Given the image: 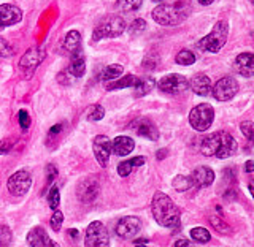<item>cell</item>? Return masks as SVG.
<instances>
[{
    "label": "cell",
    "instance_id": "cell-1",
    "mask_svg": "<svg viewBox=\"0 0 254 247\" xmlns=\"http://www.w3.org/2000/svg\"><path fill=\"white\" fill-rule=\"evenodd\" d=\"M153 217L161 227L177 228L180 227V208L173 203V200L162 192H156L151 201Z\"/></svg>",
    "mask_w": 254,
    "mask_h": 247
},
{
    "label": "cell",
    "instance_id": "cell-2",
    "mask_svg": "<svg viewBox=\"0 0 254 247\" xmlns=\"http://www.w3.org/2000/svg\"><path fill=\"white\" fill-rule=\"evenodd\" d=\"M237 141L230 133L227 132H216L211 135H206L202 140L200 149L203 155L206 157H218V158H227L232 157L237 152Z\"/></svg>",
    "mask_w": 254,
    "mask_h": 247
},
{
    "label": "cell",
    "instance_id": "cell-3",
    "mask_svg": "<svg viewBox=\"0 0 254 247\" xmlns=\"http://www.w3.org/2000/svg\"><path fill=\"white\" fill-rule=\"evenodd\" d=\"M151 16L161 26H178L189 16V5L186 2L162 3L154 8Z\"/></svg>",
    "mask_w": 254,
    "mask_h": 247
},
{
    "label": "cell",
    "instance_id": "cell-4",
    "mask_svg": "<svg viewBox=\"0 0 254 247\" xmlns=\"http://www.w3.org/2000/svg\"><path fill=\"white\" fill-rule=\"evenodd\" d=\"M227 37H229V24L226 21H219L214 24V27L210 34L203 37L200 42L197 43V48L200 51L216 54L221 51V48L226 45Z\"/></svg>",
    "mask_w": 254,
    "mask_h": 247
},
{
    "label": "cell",
    "instance_id": "cell-5",
    "mask_svg": "<svg viewBox=\"0 0 254 247\" xmlns=\"http://www.w3.org/2000/svg\"><path fill=\"white\" fill-rule=\"evenodd\" d=\"M124 30H126V22L121 16L110 14V16H105V18L95 26L92 40L94 42H100L103 38H116L121 35Z\"/></svg>",
    "mask_w": 254,
    "mask_h": 247
},
{
    "label": "cell",
    "instance_id": "cell-6",
    "mask_svg": "<svg viewBox=\"0 0 254 247\" xmlns=\"http://www.w3.org/2000/svg\"><path fill=\"white\" fill-rule=\"evenodd\" d=\"M213 119H214V109L208 103L197 105L195 108L190 109V113H189V124L197 132L208 130L213 124Z\"/></svg>",
    "mask_w": 254,
    "mask_h": 247
},
{
    "label": "cell",
    "instance_id": "cell-7",
    "mask_svg": "<svg viewBox=\"0 0 254 247\" xmlns=\"http://www.w3.org/2000/svg\"><path fill=\"white\" fill-rule=\"evenodd\" d=\"M84 247H110V236L105 225L99 220L91 222L86 228Z\"/></svg>",
    "mask_w": 254,
    "mask_h": 247
},
{
    "label": "cell",
    "instance_id": "cell-8",
    "mask_svg": "<svg viewBox=\"0 0 254 247\" xmlns=\"http://www.w3.org/2000/svg\"><path fill=\"white\" fill-rule=\"evenodd\" d=\"M157 87L159 91L167 95H180L189 89V81L183 75L172 73L159 79Z\"/></svg>",
    "mask_w": 254,
    "mask_h": 247
},
{
    "label": "cell",
    "instance_id": "cell-9",
    "mask_svg": "<svg viewBox=\"0 0 254 247\" xmlns=\"http://www.w3.org/2000/svg\"><path fill=\"white\" fill-rule=\"evenodd\" d=\"M6 187H8V192L14 197H22L26 195L30 187H32V176L30 173L26 170H19L13 173L10 178H8L6 182Z\"/></svg>",
    "mask_w": 254,
    "mask_h": 247
},
{
    "label": "cell",
    "instance_id": "cell-10",
    "mask_svg": "<svg viewBox=\"0 0 254 247\" xmlns=\"http://www.w3.org/2000/svg\"><path fill=\"white\" fill-rule=\"evenodd\" d=\"M43 59H45L43 48H40V46L30 48V49H27L26 54H24L19 60V70L29 78V76L34 75V71L37 70V67L40 65V63L43 62Z\"/></svg>",
    "mask_w": 254,
    "mask_h": 247
},
{
    "label": "cell",
    "instance_id": "cell-11",
    "mask_svg": "<svg viewBox=\"0 0 254 247\" xmlns=\"http://www.w3.org/2000/svg\"><path fill=\"white\" fill-rule=\"evenodd\" d=\"M211 91H213V97L216 100L227 101V100H232L237 95L238 83L232 76H222L221 79H218L216 84L211 87Z\"/></svg>",
    "mask_w": 254,
    "mask_h": 247
},
{
    "label": "cell",
    "instance_id": "cell-12",
    "mask_svg": "<svg viewBox=\"0 0 254 247\" xmlns=\"http://www.w3.org/2000/svg\"><path fill=\"white\" fill-rule=\"evenodd\" d=\"M99 192H100L99 181L94 176L83 178L76 186V197L79 198L81 203H92L99 197Z\"/></svg>",
    "mask_w": 254,
    "mask_h": 247
},
{
    "label": "cell",
    "instance_id": "cell-13",
    "mask_svg": "<svg viewBox=\"0 0 254 247\" xmlns=\"http://www.w3.org/2000/svg\"><path fill=\"white\" fill-rule=\"evenodd\" d=\"M92 150H94L95 160L99 162L102 168H105L111 155V140L105 137V135H97L92 141Z\"/></svg>",
    "mask_w": 254,
    "mask_h": 247
},
{
    "label": "cell",
    "instance_id": "cell-14",
    "mask_svg": "<svg viewBox=\"0 0 254 247\" xmlns=\"http://www.w3.org/2000/svg\"><path fill=\"white\" fill-rule=\"evenodd\" d=\"M141 222L137 216H126L123 219H119L116 224V235L123 240H130L135 235L140 232Z\"/></svg>",
    "mask_w": 254,
    "mask_h": 247
},
{
    "label": "cell",
    "instance_id": "cell-15",
    "mask_svg": "<svg viewBox=\"0 0 254 247\" xmlns=\"http://www.w3.org/2000/svg\"><path fill=\"white\" fill-rule=\"evenodd\" d=\"M22 19V11L19 6H16L13 3H3L0 5V30L14 26Z\"/></svg>",
    "mask_w": 254,
    "mask_h": 247
},
{
    "label": "cell",
    "instance_id": "cell-16",
    "mask_svg": "<svg viewBox=\"0 0 254 247\" xmlns=\"http://www.w3.org/2000/svg\"><path fill=\"white\" fill-rule=\"evenodd\" d=\"M132 129L133 132L138 135V137H143V138H148L151 141H157L159 140V130L153 121H149L146 117H140L137 121L132 122Z\"/></svg>",
    "mask_w": 254,
    "mask_h": 247
},
{
    "label": "cell",
    "instance_id": "cell-17",
    "mask_svg": "<svg viewBox=\"0 0 254 247\" xmlns=\"http://www.w3.org/2000/svg\"><path fill=\"white\" fill-rule=\"evenodd\" d=\"M27 244L30 247H61L56 241H53L43 227H34L27 233Z\"/></svg>",
    "mask_w": 254,
    "mask_h": 247
},
{
    "label": "cell",
    "instance_id": "cell-18",
    "mask_svg": "<svg viewBox=\"0 0 254 247\" xmlns=\"http://www.w3.org/2000/svg\"><path fill=\"white\" fill-rule=\"evenodd\" d=\"M192 186L198 187V189H205V187H210L213 182H214V171L208 166H197V168L190 173L189 176Z\"/></svg>",
    "mask_w": 254,
    "mask_h": 247
},
{
    "label": "cell",
    "instance_id": "cell-19",
    "mask_svg": "<svg viewBox=\"0 0 254 247\" xmlns=\"http://www.w3.org/2000/svg\"><path fill=\"white\" fill-rule=\"evenodd\" d=\"M234 68L238 75H242L245 78H251L254 75V55H253V52H242L240 55H237V59L234 62Z\"/></svg>",
    "mask_w": 254,
    "mask_h": 247
},
{
    "label": "cell",
    "instance_id": "cell-20",
    "mask_svg": "<svg viewBox=\"0 0 254 247\" xmlns=\"http://www.w3.org/2000/svg\"><path fill=\"white\" fill-rule=\"evenodd\" d=\"M189 87L192 89L194 94L200 95V97H206V95H210V92H211V81L206 75L197 73L190 78Z\"/></svg>",
    "mask_w": 254,
    "mask_h": 247
},
{
    "label": "cell",
    "instance_id": "cell-21",
    "mask_svg": "<svg viewBox=\"0 0 254 247\" xmlns=\"http://www.w3.org/2000/svg\"><path fill=\"white\" fill-rule=\"evenodd\" d=\"M133 149H135V143L129 137H116L111 141V152L118 157L129 155Z\"/></svg>",
    "mask_w": 254,
    "mask_h": 247
},
{
    "label": "cell",
    "instance_id": "cell-22",
    "mask_svg": "<svg viewBox=\"0 0 254 247\" xmlns=\"http://www.w3.org/2000/svg\"><path fill=\"white\" fill-rule=\"evenodd\" d=\"M67 73L71 75V78H81L86 73V62L83 54L76 51L71 55V60L68 63V68H67Z\"/></svg>",
    "mask_w": 254,
    "mask_h": 247
},
{
    "label": "cell",
    "instance_id": "cell-23",
    "mask_svg": "<svg viewBox=\"0 0 254 247\" xmlns=\"http://www.w3.org/2000/svg\"><path fill=\"white\" fill-rule=\"evenodd\" d=\"M156 81L153 78H137V81L133 84V92L135 97H143V95L149 94L154 89Z\"/></svg>",
    "mask_w": 254,
    "mask_h": 247
},
{
    "label": "cell",
    "instance_id": "cell-24",
    "mask_svg": "<svg viewBox=\"0 0 254 247\" xmlns=\"http://www.w3.org/2000/svg\"><path fill=\"white\" fill-rule=\"evenodd\" d=\"M79 46H81V34L78 30H70L65 35V40H64V48L68 52H76L79 51Z\"/></svg>",
    "mask_w": 254,
    "mask_h": 247
},
{
    "label": "cell",
    "instance_id": "cell-25",
    "mask_svg": "<svg viewBox=\"0 0 254 247\" xmlns=\"http://www.w3.org/2000/svg\"><path fill=\"white\" fill-rule=\"evenodd\" d=\"M123 65H119V63H113V65H108L102 70V73L99 76L100 81H115V79H118L119 76L123 75Z\"/></svg>",
    "mask_w": 254,
    "mask_h": 247
},
{
    "label": "cell",
    "instance_id": "cell-26",
    "mask_svg": "<svg viewBox=\"0 0 254 247\" xmlns=\"http://www.w3.org/2000/svg\"><path fill=\"white\" fill-rule=\"evenodd\" d=\"M135 81H137V76L127 75V76H123L121 79H115L113 83L107 84V91H118V89H126V87H133Z\"/></svg>",
    "mask_w": 254,
    "mask_h": 247
},
{
    "label": "cell",
    "instance_id": "cell-27",
    "mask_svg": "<svg viewBox=\"0 0 254 247\" xmlns=\"http://www.w3.org/2000/svg\"><path fill=\"white\" fill-rule=\"evenodd\" d=\"M190 238H192V240L197 241V243L205 244V243H208L211 240V235H210V232L206 228H203V227H195V228L190 230Z\"/></svg>",
    "mask_w": 254,
    "mask_h": 247
},
{
    "label": "cell",
    "instance_id": "cell-28",
    "mask_svg": "<svg viewBox=\"0 0 254 247\" xmlns=\"http://www.w3.org/2000/svg\"><path fill=\"white\" fill-rule=\"evenodd\" d=\"M143 0H118V8L124 13H132L137 11L141 6Z\"/></svg>",
    "mask_w": 254,
    "mask_h": 247
},
{
    "label": "cell",
    "instance_id": "cell-29",
    "mask_svg": "<svg viewBox=\"0 0 254 247\" xmlns=\"http://www.w3.org/2000/svg\"><path fill=\"white\" fill-rule=\"evenodd\" d=\"M175 62L178 63V65H183V67H188V65H192L195 62V55L194 52H190L188 49H183L177 54V57H175Z\"/></svg>",
    "mask_w": 254,
    "mask_h": 247
},
{
    "label": "cell",
    "instance_id": "cell-30",
    "mask_svg": "<svg viewBox=\"0 0 254 247\" xmlns=\"http://www.w3.org/2000/svg\"><path fill=\"white\" fill-rule=\"evenodd\" d=\"M172 186L175 190H178V192H186L190 187H192V182H190L189 176H183V174H178L177 178L173 179Z\"/></svg>",
    "mask_w": 254,
    "mask_h": 247
},
{
    "label": "cell",
    "instance_id": "cell-31",
    "mask_svg": "<svg viewBox=\"0 0 254 247\" xmlns=\"http://www.w3.org/2000/svg\"><path fill=\"white\" fill-rule=\"evenodd\" d=\"M210 224H211V227L216 230V232H219V233H222V235H227V233H230V225L227 224V222H224L222 220L219 216H210Z\"/></svg>",
    "mask_w": 254,
    "mask_h": 247
},
{
    "label": "cell",
    "instance_id": "cell-32",
    "mask_svg": "<svg viewBox=\"0 0 254 247\" xmlns=\"http://www.w3.org/2000/svg\"><path fill=\"white\" fill-rule=\"evenodd\" d=\"M105 117V109H103L102 105H92L87 111V121H92V122H97L102 121Z\"/></svg>",
    "mask_w": 254,
    "mask_h": 247
},
{
    "label": "cell",
    "instance_id": "cell-33",
    "mask_svg": "<svg viewBox=\"0 0 254 247\" xmlns=\"http://www.w3.org/2000/svg\"><path fill=\"white\" fill-rule=\"evenodd\" d=\"M48 204H50L51 209H58L61 204V194L58 187H51L50 194H48Z\"/></svg>",
    "mask_w": 254,
    "mask_h": 247
},
{
    "label": "cell",
    "instance_id": "cell-34",
    "mask_svg": "<svg viewBox=\"0 0 254 247\" xmlns=\"http://www.w3.org/2000/svg\"><path fill=\"white\" fill-rule=\"evenodd\" d=\"M11 240H13V233H11L10 227L0 225V246H2V247H6L8 244L11 243Z\"/></svg>",
    "mask_w": 254,
    "mask_h": 247
},
{
    "label": "cell",
    "instance_id": "cell-35",
    "mask_svg": "<svg viewBox=\"0 0 254 247\" xmlns=\"http://www.w3.org/2000/svg\"><path fill=\"white\" fill-rule=\"evenodd\" d=\"M50 224H51V228L54 230V232H61V227H62V224H64V214H62L59 209H56V211H54V214L51 216Z\"/></svg>",
    "mask_w": 254,
    "mask_h": 247
},
{
    "label": "cell",
    "instance_id": "cell-36",
    "mask_svg": "<svg viewBox=\"0 0 254 247\" xmlns=\"http://www.w3.org/2000/svg\"><path fill=\"white\" fill-rule=\"evenodd\" d=\"M13 54H14L13 46L5 38L0 37V57H11Z\"/></svg>",
    "mask_w": 254,
    "mask_h": 247
},
{
    "label": "cell",
    "instance_id": "cell-37",
    "mask_svg": "<svg viewBox=\"0 0 254 247\" xmlns=\"http://www.w3.org/2000/svg\"><path fill=\"white\" fill-rule=\"evenodd\" d=\"M240 129H242V133L246 137V140H248V141H253V138H254V125H253V122H251V121H245V122H242Z\"/></svg>",
    "mask_w": 254,
    "mask_h": 247
},
{
    "label": "cell",
    "instance_id": "cell-38",
    "mask_svg": "<svg viewBox=\"0 0 254 247\" xmlns=\"http://www.w3.org/2000/svg\"><path fill=\"white\" fill-rule=\"evenodd\" d=\"M132 170H133V166L130 165V162L129 160H126V162H121L118 165V174L121 178H127L129 174L132 173Z\"/></svg>",
    "mask_w": 254,
    "mask_h": 247
},
{
    "label": "cell",
    "instance_id": "cell-39",
    "mask_svg": "<svg viewBox=\"0 0 254 247\" xmlns=\"http://www.w3.org/2000/svg\"><path fill=\"white\" fill-rule=\"evenodd\" d=\"M19 125H21V129L26 132L29 127H30V117H29V113L26 109H21L19 111Z\"/></svg>",
    "mask_w": 254,
    "mask_h": 247
},
{
    "label": "cell",
    "instance_id": "cell-40",
    "mask_svg": "<svg viewBox=\"0 0 254 247\" xmlns=\"http://www.w3.org/2000/svg\"><path fill=\"white\" fill-rule=\"evenodd\" d=\"M146 29V22L145 19H135L132 24H130V32H133V34H140V32H143Z\"/></svg>",
    "mask_w": 254,
    "mask_h": 247
},
{
    "label": "cell",
    "instance_id": "cell-41",
    "mask_svg": "<svg viewBox=\"0 0 254 247\" xmlns=\"http://www.w3.org/2000/svg\"><path fill=\"white\" fill-rule=\"evenodd\" d=\"M13 145H14V143L10 141V140H2V141H0V155H5V154L10 152V150L13 149Z\"/></svg>",
    "mask_w": 254,
    "mask_h": 247
},
{
    "label": "cell",
    "instance_id": "cell-42",
    "mask_svg": "<svg viewBox=\"0 0 254 247\" xmlns=\"http://www.w3.org/2000/svg\"><path fill=\"white\" fill-rule=\"evenodd\" d=\"M56 176H58V170H56L54 165H48L46 166V181L48 184H51V182L56 179Z\"/></svg>",
    "mask_w": 254,
    "mask_h": 247
},
{
    "label": "cell",
    "instance_id": "cell-43",
    "mask_svg": "<svg viewBox=\"0 0 254 247\" xmlns=\"http://www.w3.org/2000/svg\"><path fill=\"white\" fill-rule=\"evenodd\" d=\"M173 247H194L192 243H190L189 240H185V238H180V240L175 241Z\"/></svg>",
    "mask_w": 254,
    "mask_h": 247
},
{
    "label": "cell",
    "instance_id": "cell-44",
    "mask_svg": "<svg viewBox=\"0 0 254 247\" xmlns=\"http://www.w3.org/2000/svg\"><path fill=\"white\" fill-rule=\"evenodd\" d=\"M130 165L133 166V168H135V166H138V168H140V166H143V165H145V157H133V158H130Z\"/></svg>",
    "mask_w": 254,
    "mask_h": 247
},
{
    "label": "cell",
    "instance_id": "cell-45",
    "mask_svg": "<svg viewBox=\"0 0 254 247\" xmlns=\"http://www.w3.org/2000/svg\"><path fill=\"white\" fill-rule=\"evenodd\" d=\"M167 154H169V150H167V149H161V150H157V152H156L157 160H164V158L167 157Z\"/></svg>",
    "mask_w": 254,
    "mask_h": 247
},
{
    "label": "cell",
    "instance_id": "cell-46",
    "mask_svg": "<svg viewBox=\"0 0 254 247\" xmlns=\"http://www.w3.org/2000/svg\"><path fill=\"white\" fill-rule=\"evenodd\" d=\"M245 171L246 173H253L254 171V162L253 160H248L245 163Z\"/></svg>",
    "mask_w": 254,
    "mask_h": 247
},
{
    "label": "cell",
    "instance_id": "cell-47",
    "mask_svg": "<svg viewBox=\"0 0 254 247\" xmlns=\"http://www.w3.org/2000/svg\"><path fill=\"white\" fill-rule=\"evenodd\" d=\"M61 129H62V125H61V124H58V125H54V127H51V130H50V133H51V135H58V133L61 132Z\"/></svg>",
    "mask_w": 254,
    "mask_h": 247
},
{
    "label": "cell",
    "instance_id": "cell-48",
    "mask_svg": "<svg viewBox=\"0 0 254 247\" xmlns=\"http://www.w3.org/2000/svg\"><path fill=\"white\" fill-rule=\"evenodd\" d=\"M68 235H70L71 238H78V230H75V228L68 230Z\"/></svg>",
    "mask_w": 254,
    "mask_h": 247
},
{
    "label": "cell",
    "instance_id": "cell-49",
    "mask_svg": "<svg viewBox=\"0 0 254 247\" xmlns=\"http://www.w3.org/2000/svg\"><path fill=\"white\" fill-rule=\"evenodd\" d=\"M213 2H214V0H198V3H200V5H205V6H206V5H211Z\"/></svg>",
    "mask_w": 254,
    "mask_h": 247
},
{
    "label": "cell",
    "instance_id": "cell-50",
    "mask_svg": "<svg viewBox=\"0 0 254 247\" xmlns=\"http://www.w3.org/2000/svg\"><path fill=\"white\" fill-rule=\"evenodd\" d=\"M135 247H146V246H135Z\"/></svg>",
    "mask_w": 254,
    "mask_h": 247
},
{
    "label": "cell",
    "instance_id": "cell-51",
    "mask_svg": "<svg viewBox=\"0 0 254 247\" xmlns=\"http://www.w3.org/2000/svg\"><path fill=\"white\" fill-rule=\"evenodd\" d=\"M154 2H161V0H154Z\"/></svg>",
    "mask_w": 254,
    "mask_h": 247
}]
</instances>
